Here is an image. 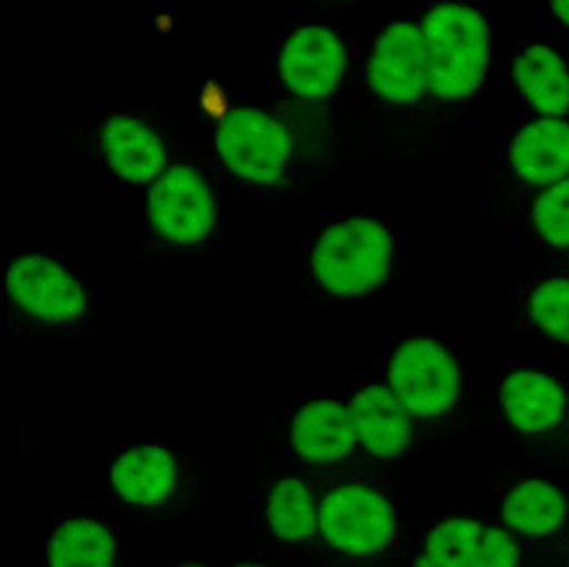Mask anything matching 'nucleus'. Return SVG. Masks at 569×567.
Wrapping results in <instances>:
<instances>
[{"mask_svg":"<svg viewBox=\"0 0 569 567\" xmlns=\"http://www.w3.org/2000/svg\"><path fill=\"white\" fill-rule=\"evenodd\" d=\"M386 382L411 416H445L462 392L458 350L436 332L399 334L388 350Z\"/></svg>","mask_w":569,"mask_h":567,"instance_id":"obj_1","label":"nucleus"},{"mask_svg":"<svg viewBox=\"0 0 569 567\" xmlns=\"http://www.w3.org/2000/svg\"><path fill=\"white\" fill-rule=\"evenodd\" d=\"M395 247V237L385 222L372 217H352L326 230L316 247L312 267L332 294L362 296L388 280Z\"/></svg>","mask_w":569,"mask_h":567,"instance_id":"obj_2","label":"nucleus"},{"mask_svg":"<svg viewBox=\"0 0 569 567\" xmlns=\"http://www.w3.org/2000/svg\"><path fill=\"white\" fill-rule=\"evenodd\" d=\"M429 89L462 99L478 89L489 60V32L476 10L459 3L436 7L422 27Z\"/></svg>","mask_w":569,"mask_h":567,"instance_id":"obj_3","label":"nucleus"},{"mask_svg":"<svg viewBox=\"0 0 569 567\" xmlns=\"http://www.w3.org/2000/svg\"><path fill=\"white\" fill-rule=\"evenodd\" d=\"M218 149L238 176L258 183L281 179L291 140L281 123L254 109L229 113L218 129Z\"/></svg>","mask_w":569,"mask_h":567,"instance_id":"obj_4","label":"nucleus"},{"mask_svg":"<svg viewBox=\"0 0 569 567\" xmlns=\"http://www.w3.org/2000/svg\"><path fill=\"white\" fill-rule=\"evenodd\" d=\"M326 539L349 554H371L388 546L395 533V516L381 494L349 486L329 494L321 506Z\"/></svg>","mask_w":569,"mask_h":567,"instance_id":"obj_5","label":"nucleus"},{"mask_svg":"<svg viewBox=\"0 0 569 567\" xmlns=\"http://www.w3.org/2000/svg\"><path fill=\"white\" fill-rule=\"evenodd\" d=\"M369 83L392 103L418 100L429 87L425 37L412 23L401 22L386 30L372 50Z\"/></svg>","mask_w":569,"mask_h":567,"instance_id":"obj_6","label":"nucleus"},{"mask_svg":"<svg viewBox=\"0 0 569 567\" xmlns=\"http://www.w3.org/2000/svg\"><path fill=\"white\" fill-rule=\"evenodd\" d=\"M151 219L156 229L176 242H199L214 222V206L208 186L194 170L176 167L152 189Z\"/></svg>","mask_w":569,"mask_h":567,"instance_id":"obj_7","label":"nucleus"},{"mask_svg":"<svg viewBox=\"0 0 569 567\" xmlns=\"http://www.w3.org/2000/svg\"><path fill=\"white\" fill-rule=\"evenodd\" d=\"M9 294L16 302L52 322H66L86 309L84 292L71 273L58 262L42 256H26L8 270Z\"/></svg>","mask_w":569,"mask_h":567,"instance_id":"obj_8","label":"nucleus"},{"mask_svg":"<svg viewBox=\"0 0 569 567\" xmlns=\"http://www.w3.org/2000/svg\"><path fill=\"white\" fill-rule=\"evenodd\" d=\"M345 47L325 27H302L286 43L279 69L289 89L306 99H321L338 89L345 73Z\"/></svg>","mask_w":569,"mask_h":567,"instance_id":"obj_9","label":"nucleus"},{"mask_svg":"<svg viewBox=\"0 0 569 567\" xmlns=\"http://www.w3.org/2000/svg\"><path fill=\"white\" fill-rule=\"evenodd\" d=\"M358 439L375 457H396L411 440V414L399 402L388 382L361 387L349 406Z\"/></svg>","mask_w":569,"mask_h":567,"instance_id":"obj_10","label":"nucleus"},{"mask_svg":"<svg viewBox=\"0 0 569 567\" xmlns=\"http://www.w3.org/2000/svg\"><path fill=\"white\" fill-rule=\"evenodd\" d=\"M499 404L511 426L522 432L551 429L562 419L566 392L561 384L538 370H511L499 380Z\"/></svg>","mask_w":569,"mask_h":567,"instance_id":"obj_11","label":"nucleus"},{"mask_svg":"<svg viewBox=\"0 0 569 567\" xmlns=\"http://www.w3.org/2000/svg\"><path fill=\"white\" fill-rule=\"evenodd\" d=\"M509 163L529 186L565 179L569 176V123L551 117L522 127L509 146Z\"/></svg>","mask_w":569,"mask_h":567,"instance_id":"obj_12","label":"nucleus"},{"mask_svg":"<svg viewBox=\"0 0 569 567\" xmlns=\"http://www.w3.org/2000/svg\"><path fill=\"white\" fill-rule=\"evenodd\" d=\"M292 444L309 462H336L358 442L351 414L335 400H319L305 407L296 419Z\"/></svg>","mask_w":569,"mask_h":567,"instance_id":"obj_13","label":"nucleus"},{"mask_svg":"<svg viewBox=\"0 0 569 567\" xmlns=\"http://www.w3.org/2000/svg\"><path fill=\"white\" fill-rule=\"evenodd\" d=\"M112 169L131 182H146L164 166L161 140L144 123L132 117H112L102 133Z\"/></svg>","mask_w":569,"mask_h":567,"instance_id":"obj_14","label":"nucleus"},{"mask_svg":"<svg viewBox=\"0 0 569 567\" xmlns=\"http://www.w3.org/2000/svg\"><path fill=\"white\" fill-rule=\"evenodd\" d=\"M516 83L526 99L545 116H565L569 110V70L555 50L531 46L516 57Z\"/></svg>","mask_w":569,"mask_h":567,"instance_id":"obj_15","label":"nucleus"},{"mask_svg":"<svg viewBox=\"0 0 569 567\" xmlns=\"http://www.w3.org/2000/svg\"><path fill=\"white\" fill-rule=\"evenodd\" d=\"M111 477L119 496L128 503L158 504L174 486V460L161 447H136L114 464Z\"/></svg>","mask_w":569,"mask_h":567,"instance_id":"obj_16","label":"nucleus"},{"mask_svg":"<svg viewBox=\"0 0 569 567\" xmlns=\"http://www.w3.org/2000/svg\"><path fill=\"white\" fill-rule=\"evenodd\" d=\"M519 317L542 342L569 346V279L542 277L528 284L519 297Z\"/></svg>","mask_w":569,"mask_h":567,"instance_id":"obj_17","label":"nucleus"},{"mask_svg":"<svg viewBox=\"0 0 569 567\" xmlns=\"http://www.w3.org/2000/svg\"><path fill=\"white\" fill-rule=\"evenodd\" d=\"M114 540L94 520H72L59 527L49 546L51 567H111Z\"/></svg>","mask_w":569,"mask_h":567,"instance_id":"obj_18","label":"nucleus"},{"mask_svg":"<svg viewBox=\"0 0 569 567\" xmlns=\"http://www.w3.org/2000/svg\"><path fill=\"white\" fill-rule=\"evenodd\" d=\"M502 514L506 523L515 529L542 536L559 526L565 516V503L555 487L531 480L509 494Z\"/></svg>","mask_w":569,"mask_h":567,"instance_id":"obj_19","label":"nucleus"},{"mask_svg":"<svg viewBox=\"0 0 569 567\" xmlns=\"http://www.w3.org/2000/svg\"><path fill=\"white\" fill-rule=\"evenodd\" d=\"M269 520L281 539H308L316 529L315 497L298 479L276 484L269 499Z\"/></svg>","mask_w":569,"mask_h":567,"instance_id":"obj_20","label":"nucleus"},{"mask_svg":"<svg viewBox=\"0 0 569 567\" xmlns=\"http://www.w3.org/2000/svg\"><path fill=\"white\" fill-rule=\"evenodd\" d=\"M481 539V527L468 519L439 524L426 540L416 567H469Z\"/></svg>","mask_w":569,"mask_h":567,"instance_id":"obj_21","label":"nucleus"},{"mask_svg":"<svg viewBox=\"0 0 569 567\" xmlns=\"http://www.w3.org/2000/svg\"><path fill=\"white\" fill-rule=\"evenodd\" d=\"M531 227L542 242L569 247V176L541 187L532 200Z\"/></svg>","mask_w":569,"mask_h":567,"instance_id":"obj_22","label":"nucleus"},{"mask_svg":"<svg viewBox=\"0 0 569 567\" xmlns=\"http://www.w3.org/2000/svg\"><path fill=\"white\" fill-rule=\"evenodd\" d=\"M518 550L508 534L491 529L479 539L469 567H516Z\"/></svg>","mask_w":569,"mask_h":567,"instance_id":"obj_23","label":"nucleus"},{"mask_svg":"<svg viewBox=\"0 0 569 567\" xmlns=\"http://www.w3.org/2000/svg\"><path fill=\"white\" fill-rule=\"evenodd\" d=\"M555 2L556 12L561 17L562 22L569 26V0H552Z\"/></svg>","mask_w":569,"mask_h":567,"instance_id":"obj_24","label":"nucleus"},{"mask_svg":"<svg viewBox=\"0 0 569 567\" xmlns=\"http://www.w3.org/2000/svg\"><path fill=\"white\" fill-rule=\"evenodd\" d=\"M238 567H261V566H254V564H241V566Z\"/></svg>","mask_w":569,"mask_h":567,"instance_id":"obj_25","label":"nucleus"},{"mask_svg":"<svg viewBox=\"0 0 569 567\" xmlns=\"http://www.w3.org/2000/svg\"><path fill=\"white\" fill-rule=\"evenodd\" d=\"M189 567H201V566H189Z\"/></svg>","mask_w":569,"mask_h":567,"instance_id":"obj_26","label":"nucleus"},{"mask_svg":"<svg viewBox=\"0 0 569 567\" xmlns=\"http://www.w3.org/2000/svg\"><path fill=\"white\" fill-rule=\"evenodd\" d=\"M568 266H569V260H568Z\"/></svg>","mask_w":569,"mask_h":567,"instance_id":"obj_27","label":"nucleus"}]
</instances>
